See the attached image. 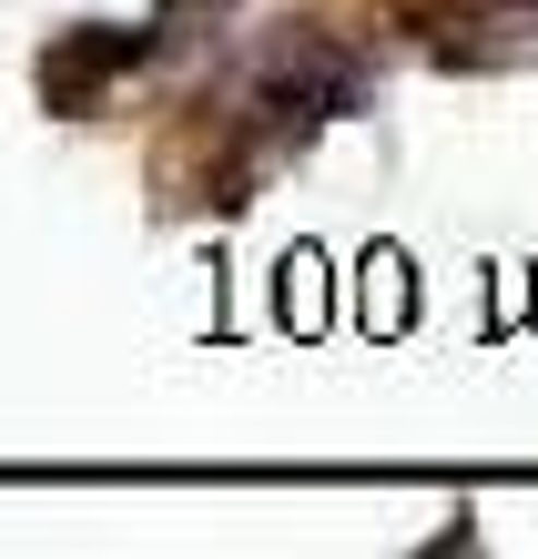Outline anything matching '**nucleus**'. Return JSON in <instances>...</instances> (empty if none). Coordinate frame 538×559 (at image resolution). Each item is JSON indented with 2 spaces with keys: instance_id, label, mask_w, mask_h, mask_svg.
Segmentation results:
<instances>
[{
  "instance_id": "f257e3e1",
  "label": "nucleus",
  "mask_w": 538,
  "mask_h": 559,
  "mask_svg": "<svg viewBox=\"0 0 538 559\" xmlns=\"http://www.w3.org/2000/svg\"><path fill=\"white\" fill-rule=\"evenodd\" d=\"M264 92H275V112L285 122H325V112H346L356 103V72H346V61H335V51H295V61H275V82H264Z\"/></svg>"
}]
</instances>
